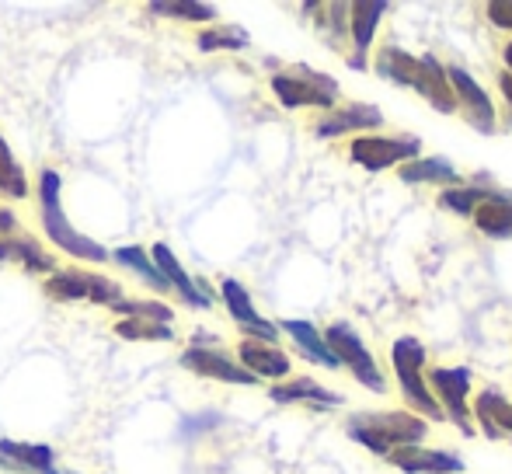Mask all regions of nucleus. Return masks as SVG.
Returning <instances> with one entry per match:
<instances>
[{
    "label": "nucleus",
    "mask_w": 512,
    "mask_h": 474,
    "mask_svg": "<svg viewBox=\"0 0 512 474\" xmlns=\"http://www.w3.org/2000/svg\"><path fill=\"white\" fill-rule=\"evenodd\" d=\"M349 157L363 164L366 171H387L394 164H408L422 157V140L418 136H359L352 140Z\"/></svg>",
    "instance_id": "8"
},
{
    "label": "nucleus",
    "mask_w": 512,
    "mask_h": 474,
    "mask_svg": "<svg viewBox=\"0 0 512 474\" xmlns=\"http://www.w3.org/2000/svg\"><path fill=\"white\" fill-rule=\"evenodd\" d=\"M506 196L502 189H488V185H453V189H446L443 196H439V203L446 206V210L460 213V217H474V210L485 203H492V199Z\"/></svg>",
    "instance_id": "25"
},
{
    "label": "nucleus",
    "mask_w": 512,
    "mask_h": 474,
    "mask_svg": "<svg viewBox=\"0 0 512 474\" xmlns=\"http://www.w3.org/2000/svg\"><path fill=\"white\" fill-rule=\"evenodd\" d=\"M60 185H63L60 171L46 168L39 175V210H42L46 237L60 251H67L70 258H77V262H108L112 251H108L102 241H95V237L81 234L67 220V210H63V199H60Z\"/></svg>",
    "instance_id": "2"
},
{
    "label": "nucleus",
    "mask_w": 512,
    "mask_h": 474,
    "mask_svg": "<svg viewBox=\"0 0 512 474\" xmlns=\"http://www.w3.org/2000/svg\"><path fill=\"white\" fill-rule=\"evenodd\" d=\"M196 46L203 53H220V49H230V53H241V49L251 46V35L244 32L241 25H213L206 32H199Z\"/></svg>",
    "instance_id": "28"
},
{
    "label": "nucleus",
    "mask_w": 512,
    "mask_h": 474,
    "mask_svg": "<svg viewBox=\"0 0 512 474\" xmlns=\"http://www.w3.org/2000/svg\"><path fill=\"white\" fill-rule=\"evenodd\" d=\"M115 335L126 342H171L175 339V328L157 325V321H143V318H122L119 325H115Z\"/></svg>",
    "instance_id": "30"
},
{
    "label": "nucleus",
    "mask_w": 512,
    "mask_h": 474,
    "mask_svg": "<svg viewBox=\"0 0 512 474\" xmlns=\"http://www.w3.org/2000/svg\"><path fill=\"white\" fill-rule=\"evenodd\" d=\"M471 412H474V419H478V426L485 429V436H492V440L512 436V401L502 391H495V387L481 391L478 398H474Z\"/></svg>",
    "instance_id": "18"
},
{
    "label": "nucleus",
    "mask_w": 512,
    "mask_h": 474,
    "mask_svg": "<svg viewBox=\"0 0 512 474\" xmlns=\"http://www.w3.org/2000/svg\"><path fill=\"white\" fill-rule=\"evenodd\" d=\"M108 258H115V265H122V269H129L133 276H140L147 286H154L157 293H171V286L164 283L161 269L154 265V258H150V251L143 248V244H126V248H115Z\"/></svg>",
    "instance_id": "24"
},
{
    "label": "nucleus",
    "mask_w": 512,
    "mask_h": 474,
    "mask_svg": "<svg viewBox=\"0 0 512 474\" xmlns=\"http://www.w3.org/2000/svg\"><path fill=\"white\" fill-rule=\"evenodd\" d=\"M384 126V112L377 105H366V102H352L345 109L331 112L328 119L317 122V136L321 140H335V136H345V133H356V129H377Z\"/></svg>",
    "instance_id": "17"
},
{
    "label": "nucleus",
    "mask_w": 512,
    "mask_h": 474,
    "mask_svg": "<svg viewBox=\"0 0 512 474\" xmlns=\"http://www.w3.org/2000/svg\"><path fill=\"white\" fill-rule=\"evenodd\" d=\"M0 196L4 199H28V175L14 157L11 143L0 133Z\"/></svg>",
    "instance_id": "27"
},
{
    "label": "nucleus",
    "mask_w": 512,
    "mask_h": 474,
    "mask_svg": "<svg viewBox=\"0 0 512 474\" xmlns=\"http://www.w3.org/2000/svg\"><path fill=\"white\" fill-rule=\"evenodd\" d=\"M272 91H276V98L286 109H304V105L331 109L338 98V84L328 74L310 67H293L286 74H276L272 77Z\"/></svg>",
    "instance_id": "7"
},
{
    "label": "nucleus",
    "mask_w": 512,
    "mask_h": 474,
    "mask_svg": "<svg viewBox=\"0 0 512 474\" xmlns=\"http://www.w3.org/2000/svg\"><path fill=\"white\" fill-rule=\"evenodd\" d=\"M425 384L443 398L446 419L457 422V429L464 436H474V422H471V408H467V391H471V370L467 366H432L429 380Z\"/></svg>",
    "instance_id": "9"
},
{
    "label": "nucleus",
    "mask_w": 512,
    "mask_h": 474,
    "mask_svg": "<svg viewBox=\"0 0 512 474\" xmlns=\"http://www.w3.org/2000/svg\"><path fill=\"white\" fill-rule=\"evenodd\" d=\"M0 262H14L28 272H42V276L56 272V258L32 237H0Z\"/></svg>",
    "instance_id": "20"
},
{
    "label": "nucleus",
    "mask_w": 512,
    "mask_h": 474,
    "mask_svg": "<svg viewBox=\"0 0 512 474\" xmlns=\"http://www.w3.org/2000/svg\"><path fill=\"white\" fill-rule=\"evenodd\" d=\"M182 366L192 373H199V377H206V380H220V384H241V387L258 384V380L251 377L237 359H230L227 353H220V349L189 346L182 353Z\"/></svg>",
    "instance_id": "12"
},
{
    "label": "nucleus",
    "mask_w": 512,
    "mask_h": 474,
    "mask_svg": "<svg viewBox=\"0 0 512 474\" xmlns=\"http://www.w3.org/2000/svg\"><path fill=\"white\" fill-rule=\"evenodd\" d=\"M446 81H450V88H453V98L464 102V119L471 122L478 133H495V109H492V98L485 95V88H481L464 67H457V63L446 67Z\"/></svg>",
    "instance_id": "11"
},
{
    "label": "nucleus",
    "mask_w": 512,
    "mask_h": 474,
    "mask_svg": "<svg viewBox=\"0 0 512 474\" xmlns=\"http://www.w3.org/2000/svg\"><path fill=\"white\" fill-rule=\"evenodd\" d=\"M506 74H512V42H509V46H506Z\"/></svg>",
    "instance_id": "35"
},
{
    "label": "nucleus",
    "mask_w": 512,
    "mask_h": 474,
    "mask_svg": "<svg viewBox=\"0 0 512 474\" xmlns=\"http://www.w3.org/2000/svg\"><path fill=\"white\" fill-rule=\"evenodd\" d=\"M46 297L63 300V304H77V300H91V304L115 307L122 300V286L108 276L98 272H84V269H56L53 276H46L42 283Z\"/></svg>",
    "instance_id": "5"
},
{
    "label": "nucleus",
    "mask_w": 512,
    "mask_h": 474,
    "mask_svg": "<svg viewBox=\"0 0 512 474\" xmlns=\"http://www.w3.org/2000/svg\"><path fill=\"white\" fill-rule=\"evenodd\" d=\"M377 70L387 81L418 91L432 109L446 112V116L457 112V98H453V88H450V81H446V67L432 53L411 56L398 46H384L377 56Z\"/></svg>",
    "instance_id": "1"
},
{
    "label": "nucleus",
    "mask_w": 512,
    "mask_h": 474,
    "mask_svg": "<svg viewBox=\"0 0 512 474\" xmlns=\"http://www.w3.org/2000/svg\"><path fill=\"white\" fill-rule=\"evenodd\" d=\"M499 88H502V95H506V102H509V109H512V74L499 77Z\"/></svg>",
    "instance_id": "34"
},
{
    "label": "nucleus",
    "mask_w": 512,
    "mask_h": 474,
    "mask_svg": "<svg viewBox=\"0 0 512 474\" xmlns=\"http://www.w3.org/2000/svg\"><path fill=\"white\" fill-rule=\"evenodd\" d=\"M112 311L122 314V318L157 321V325H171V321H175V311H171L168 304H161V300H129V297H122Z\"/></svg>",
    "instance_id": "31"
},
{
    "label": "nucleus",
    "mask_w": 512,
    "mask_h": 474,
    "mask_svg": "<svg viewBox=\"0 0 512 474\" xmlns=\"http://www.w3.org/2000/svg\"><path fill=\"white\" fill-rule=\"evenodd\" d=\"M429 433V422L408 412H380V415H356L349 422V436L363 443L366 450L380 457H391L401 447H418Z\"/></svg>",
    "instance_id": "3"
},
{
    "label": "nucleus",
    "mask_w": 512,
    "mask_h": 474,
    "mask_svg": "<svg viewBox=\"0 0 512 474\" xmlns=\"http://www.w3.org/2000/svg\"><path fill=\"white\" fill-rule=\"evenodd\" d=\"M391 359H394V373H398L401 380V394L411 401V405L418 408V412L425 415V419H436L443 422V408H439V401L429 394V384H425L422 377V366H425V346L415 339V335H401L398 342H394L391 349Z\"/></svg>",
    "instance_id": "4"
},
{
    "label": "nucleus",
    "mask_w": 512,
    "mask_h": 474,
    "mask_svg": "<svg viewBox=\"0 0 512 474\" xmlns=\"http://www.w3.org/2000/svg\"><path fill=\"white\" fill-rule=\"evenodd\" d=\"M391 464L405 474H460L464 461L446 450H425V447H401L391 454Z\"/></svg>",
    "instance_id": "16"
},
{
    "label": "nucleus",
    "mask_w": 512,
    "mask_h": 474,
    "mask_svg": "<svg viewBox=\"0 0 512 474\" xmlns=\"http://www.w3.org/2000/svg\"><path fill=\"white\" fill-rule=\"evenodd\" d=\"M474 224H478V231L488 237H512V196L509 192L499 199H492V203L478 206V210H474Z\"/></svg>",
    "instance_id": "26"
},
{
    "label": "nucleus",
    "mask_w": 512,
    "mask_h": 474,
    "mask_svg": "<svg viewBox=\"0 0 512 474\" xmlns=\"http://www.w3.org/2000/svg\"><path fill=\"white\" fill-rule=\"evenodd\" d=\"M237 356H241L237 363H241L244 370L251 373V377L276 380V377H286V373H290V356H286L279 346H265V342L244 339L241 349H237Z\"/></svg>",
    "instance_id": "19"
},
{
    "label": "nucleus",
    "mask_w": 512,
    "mask_h": 474,
    "mask_svg": "<svg viewBox=\"0 0 512 474\" xmlns=\"http://www.w3.org/2000/svg\"><path fill=\"white\" fill-rule=\"evenodd\" d=\"M324 342H328V349L335 353L338 366H349L352 377H356L359 384L366 387V391H373V394H384L387 391L384 373H380L377 359H373V353L366 349V342L359 339L356 328L345 325V321H338V325H331L328 332H324Z\"/></svg>",
    "instance_id": "6"
},
{
    "label": "nucleus",
    "mask_w": 512,
    "mask_h": 474,
    "mask_svg": "<svg viewBox=\"0 0 512 474\" xmlns=\"http://www.w3.org/2000/svg\"><path fill=\"white\" fill-rule=\"evenodd\" d=\"M0 468L21 471V474H60L56 457L42 443H18V440H0Z\"/></svg>",
    "instance_id": "15"
},
{
    "label": "nucleus",
    "mask_w": 512,
    "mask_h": 474,
    "mask_svg": "<svg viewBox=\"0 0 512 474\" xmlns=\"http://www.w3.org/2000/svg\"><path fill=\"white\" fill-rule=\"evenodd\" d=\"M349 28H352V46H356V56H349V63L356 70H366V53L373 46V35L380 28V18L387 14V0H359V4L349 7Z\"/></svg>",
    "instance_id": "14"
},
{
    "label": "nucleus",
    "mask_w": 512,
    "mask_h": 474,
    "mask_svg": "<svg viewBox=\"0 0 512 474\" xmlns=\"http://www.w3.org/2000/svg\"><path fill=\"white\" fill-rule=\"evenodd\" d=\"M14 227H18V220H14V213H11V210H0V237L11 234Z\"/></svg>",
    "instance_id": "33"
},
{
    "label": "nucleus",
    "mask_w": 512,
    "mask_h": 474,
    "mask_svg": "<svg viewBox=\"0 0 512 474\" xmlns=\"http://www.w3.org/2000/svg\"><path fill=\"white\" fill-rule=\"evenodd\" d=\"M150 258H154V265L161 269L164 283L171 286V290L178 293V297L185 300L189 307H199V311H206V307H213V297H209V290L203 283L196 286V279L189 276V272L182 269V262H178V255L168 248V244H154V251H150Z\"/></svg>",
    "instance_id": "13"
},
{
    "label": "nucleus",
    "mask_w": 512,
    "mask_h": 474,
    "mask_svg": "<svg viewBox=\"0 0 512 474\" xmlns=\"http://www.w3.org/2000/svg\"><path fill=\"white\" fill-rule=\"evenodd\" d=\"M150 14H164V18L175 21H213L216 7L213 4H199V0H154L147 4Z\"/></svg>",
    "instance_id": "29"
},
{
    "label": "nucleus",
    "mask_w": 512,
    "mask_h": 474,
    "mask_svg": "<svg viewBox=\"0 0 512 474\" xmlns=\"http://www.w3.org/2000/svg\"><path fill=\"white\" fill-rule=\"evenodd\" d=\"M398 178L405 185H460V171L453 168L450 157H415L401 164Z\"/></svg>",
    "instance_id": "21"
},
{
    "label": "nucleus",
    "mask_w": 512,
    "mask_h": 474,
    "mask_svg": "<svg viewBox=\"0 0 512 474\" xmlns=\"http://www.w3.org/2000/svg\"><path fill=\"white\" fill-rule=\"evenodd\" d=\"M269 398L276 401V405H297V401H307V405H342V394L328 391V387H321L317 380L310 377H297V380H286V384L272 387Z\"/></svg>",
    "instance_id": "22"
},
{
    "label": "nucleus",
    "mask_w": 512,
    "mask_h": 474,
    "mask_svg": "<svg viewBox=\"0 0 512 474\" xmlns=\"http://www.w3.org/2000/svg\"><path fill=\"white\" fill-rule=\"evenodd\" d=\"M488 18L499 28H512V0H495V4H488Z\"/></svg>",
    "instance_id": "32"
},
{
    "label": "nucleus",
    "mask_w": 512,
    "mask_h": 474,
    "mask_svg": "<svg viewBox=\"0 0 512 474\" xmlns=\"http://www.w3.org/2000/svg\"><path fill=\"white\" fill-rule=\"evenodd\" d=\"M276 328H283V332L290 335L293 342H297V349L310 359V363L328 366V370H335V366H338V359H335V353L328 349L324 335L317 332V328L310 325V321H283V325H276Z\"/></svg>",
    "instance_id": "23"
},
{
    "label": "nucleus",
    "mask_w": 512,
    "mask_h": 474,
    "mask_svg": "<svg viewBox=\"0 0 512 474\" xmlns=\"http://www.w3.org/2000/svg\"><path fill=\"white\" fill-rule=\"evenodd\" d=\"M220 297H223V304H227V311H230V318L241 325V332L248 335L251 342H265V346H276V339H279V328L272 325V321H265L262 314L255 311V304H251V297H248V290H244L237 279H223L220 283Z\"/></svg>",
    "instance_id": "10"
}]
</instances>
